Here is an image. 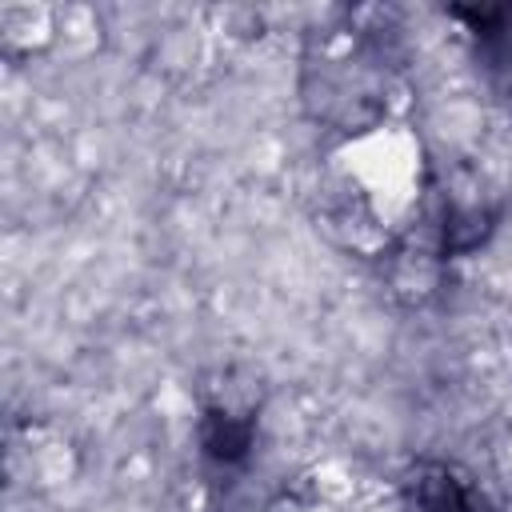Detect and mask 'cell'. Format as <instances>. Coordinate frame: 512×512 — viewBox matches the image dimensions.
<instances>
[{
  "mask_svg": "<svg viewBox=\"0 0 512 512\" xmlns=\"http://www.w3.org/2000/svg\"><path fill=\"white\" fill-rule=\"evenodd\" d=\"M248 440H252V428H248V424H236V420L224 416V412H208L204 444H208V452H212L216 460H224V464L240 460V456L248 452Z\"/></svg>",
  "mask_w": 512,
  "mask_h": 512,
  "instance_id": "obj_1",
  "label": "cell"
},
{
  "mask_svg": "<svg viewBox=\"0 0 512 512\" xmlns=\"http://www.w3.org/2000/svg\"><path fill=\"white\" fill-rule=\"evenodd\" d=\"M420 512H468V496L460 480L444 468H428L420 476Z\"/></svg>",
  "mask_w": 512,
  "mask_h": 512,
  "instance_id": "obj_2",
  "label": "cell"
}]
</instances>
